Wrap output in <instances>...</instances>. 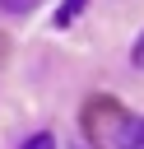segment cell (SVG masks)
<instances>
[{
  "mask_svg": "<svg viewBox=\"0 0 144 149\" xmlns=\"http://www.w3.org/2000/svg\"><path fill=\"white\" fill-rule=\"evenodd\" d=\"M102 149H144V116H116L102 135Z\"/></svg>",
  "mask_w": 144,
  "mask_h": 149,
  "instance_id": "cell-1",
  "label": "cell"
},
{
  "mask_svg": "<svg viewBox=\"0 0 144 149\" xmlns=\"http://www.w3.org/2000/svg\"><path fill=\"white\" fill-rule=\"evenodd\" d=\"M84 5H88V0H65V5H60V9H56V28H65V23H74V19H79V9H84Z\"/></svg>",
  "mask_w": 144,
  "mask_h": 149,
  "instance_id": "cell-2",
  "label": "cell"
},
{
  "mask_svg": "<svg viewBox=\"0 0 144 149\" xmlns=\"http://www.w3.org/2000/svg\"><path fill=\"white\" fill-rule=\"evenodd\" d=\"M19 149H56V135H46V130H37V135H28Z\"/></svg>",
  "mask_w": 144,
  "mask_h": 149,
  "instance_id": "cell-3",
  "label": "cell"
},
{
  "mask_svg": "<svg viewBox=\"0 0 144 149\" xmlns=\"http://www.w3.org/2000/svg\"><path fill=\"white\" fill-rule=\"evenodd\" d=\"M33 5H37V0H0V9H5V14H28Z\"/></svg>",
  "mask_w": 144,
  "mask_h": 149,
  "instance_id": "cell-4",
  "label": "cell"
},
{
  "mask_svg": "<svg viewBox=\"0 0 144 149\" xmlns=\"http://www.w3.org/2000/svg\"><path fill=\"white\" fill-rule=\"evenodd\" d=\"M130 56H135V65H144V37L135 42V51H130Z\"/></svg>",
  "mask_w": 144,
  "mask_h": 149,
  "instance_id": "cell-5",
  "label": "cell"
}]
</instances>
